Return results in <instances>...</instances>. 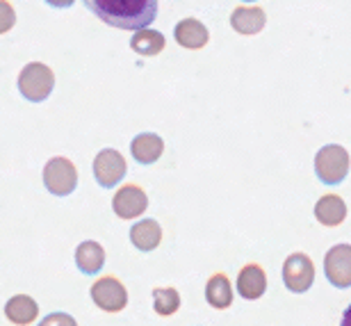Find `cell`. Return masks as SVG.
Returning a JSON list of instances; mask_svg holds the SVG:
<instances>
[{"label": "cell", "instance_id": "obj_16", "mask_svg": "<svg viewBox=\"0 0 351 326\" xmlns=\"http://www.w3.org/2000/svg\"><path fill=\"white\" fill-rule=\"evenodd\" d=\"M315 217L324 226H340L347 219V203L338 194H324L315 203Z\"/></svg>", "mask_w": 351, "mask_h": 326}, {"label": "cell", "instance_id": "obj_18", "mask_svg": "<svg viewBox=\"0 0 351 326\" xmlns=\"http://www.w3.org/2000/svg\"><path fill=\"white\" fill-rule=\"evenodd\" d=\"M206 301L217 310H226L233 303V286H230L226 274H215L210 276L206 283Z\"/></svg>", "mask_w": 351, "mask_h": 326}, {"label": "cell", "instance_id": "obj_1", "mask_svg": "<svg viewBox=\"0 0 351 326\" xmlns=\"http://www.w3.org/2000/svg\"><path fill=\"white\" fill-rule=\"evenodd\" d=\"M103 23L119 30H142L158 16V0H82Z\"/></svg>", "mask_w": 351, "mask_h": 326}, {"label": "cell", "instance_id": "obj_21", "mask_svg": "<svg viewBox=\"0 0 351 326\" xmlns=\"http://www.w3.org/2000/svg\"><path fill=\"white\" fill-rule=\"evenodd\" d=\"M3 10H5V21H3V25H0V32H7L14 25V12L7 0H3Z\"/></svg>", "mask_w": 351, "mask_h": 326}, {"label": "cell", "instance_id": "obj_17", "mask_svg": "<svg viewBox=\"0 0 351 326\" xmlns=\"http://www.w3.org/2000/svg\"><path fill=\"white\" fill-rule=\"evenodd\" d=\"M5 315H7V320H10L12 324L25 326V324H32L34 320H37L39 306H37V301H34L32 296L16 294V296H12V299L5 303Z\"/></svg>", "mask_w": 351, "mask_h": 326}, {"label": "cell", "instance_id": "obj_25", "mask_svg": "<svg viewBox=\"0 0 351 326\" xmlns=\"http://www.w3.org/2000/svg\"><path fill=\"white\" fill-rule=\"evenodd\" d=\"M242 3H256V0H242Z\"/></svg>", "mask_w": 351, "mask_h": 326}, {"label": "cell", "instance_id": "obj_23", "mask_svg": "<svg viewBox=\"0 0 351 326\" xmlns=\"http://www.w3.org/2000/svg\"><path fill=\"white\" fill-rule=\"evenodd\" d=\"M62 320H66V322H71V324H75V320H69V317H55V315H53V317H46V320H44V322H46V324H53V322H62Z\"/></svg>", "mask_w": 351, "mask_h": 326}, {"label": "cell", "instance_id": "obj_10", "mask_svg": "<svg viewBox=\"0 0 351 326\" xmlns=\"http://www.w3.org/2000/svg\"><path fill=\"white\" fill-rule=\"evenodd\" d=\"M267 290V274L261 265L251 262V265H244L237 274V294L242 299H249V301H256L261 299Z\"/></svg>", "mask_w": 351, "mask_h": 326}, {"label": "cell", "instance_id": "obj_7", "mask_svg": "<svg viewBox=\"0 0 351 326\" xmlns=\"http://www.w3.org/2000/svg\"><path fill=\"white\" fill-rule=\"evenodd\" d=\"M125 158L117 148H103L94 158V178L101 187L112 189L125 178Z\"/></svg>", "mask_w": 351, "mask_h": 326}, {"label": "cell", "instance_id": "obj_19", "mask_svg": "<svg viewBox=\"0 0 351 326\" xmlns=\"http://www.w3.org/2000/svg\"><path fill=\"white\" fill-rule=\"evenodd\" d=\"M165 34L158 30H151V27H142V30H135L130 39V48L142 58H153V55H160L165 51Z\"/></svg>", "mask_w": 351, "mask_h": 326}, {"label": "cell", "instance_id": "obj_14", "mask_svg": "<svg viewBox=\"0 0 351 326\" xmlns=\"http://www.w3.org/2000/svg\"><path fill=\"white\" fill-rule=\"evenodd\" d=\"M130 242L135 249L144 253L156 251L162 242V229L156 219H142V222L130 226Z\"/></svg>", "mask_w": 351, "mask_h": 326}, {"label": "cell", "instance_id": "obj_11", "mask_svg": "<svg viewBox=\"0 0 351 326\" xmlns=\"http://www.w3.org/2000/svg\"><path fill=\"white\" fill-rule=\"evenodd\" d=\"M130 153H132V158H135L137 165H144V167L156 165L165 153V141L156 132H142L132 139Z\"/></svg>", "mask_w": 351, "mask_h": 326}, {"label": "cell", "instance_id": "obj_13", "mask_svg": "<svg viewBox=\"0 0 351 326\" xmlns=\"http://www.w3.org/2000/svg\"><path fill=\"white\" fill-rule=\"evenodd\" d=\"M267 23V14L263 7H249V5H240L235 7L233 14H230V27L237 34H258Z\"/></svg>", "mask_w": 351, "mask_h": 326}, {"label": "cell", "instance_id": "obj_6", "mask_svg": "<svg viewBox=\"0 0 351 326\" xmlns=\"http://www.w3.org/2000/svg\"><path fill=\"white\" fill-rule=\"evenodd\" d=\"M283 283L292 294H304L315 283V265L306 253H290L283 262Z\"/></svg>", "mask_w": 351, "mask_h": 326}, {"label": "cell", "instance_id": "obj_20", "mask_svg": "<svg viewBox=\"0 0 351 326\" xmlns=\"http://www.w3.org/2000/svg\"><path fill=\"white\" fill-rule=\"evenodd\" d=\"M180 308V294L176 288H156L153 290V310L162 317H169L178 313Z\"/></svg>", "mask_w": 351, "mask_h": 326}, {"label": "cell", "instance_id": "obj_22", "mask_svg": "<svg viewBox=\"0 0 351 326\" xmlns=\"http://www.w3.org/2000/svg\"><path fill=\"white\" fill-rule=\"evenodd\" d=\"M51 7H58V10H64V7H71L73 0H46Z\"/></svg>", "mask_w": 351, "mask_h": 326}, {"label": "cell", "instance_id": "obj_24", "mask_svg": "<svg viewBox=\"0 0 351 326\" xmlns=\"http://www.w3.org/2000/svg\"><path fill=\"white\" fill-rule=\"evenodd\" d=\"M342 324H345V326L349 324V326H351V306L345 310V317H342Z\"/></svg>", "mask_w": 351, "mask_h": 326}, {"label": "cell", "instance_id": "obj_4", "mask_svg": "<svg viewBox=\"0 0 351 326\" xmlns=\"http://www.w3.org/2000/svg\"><path fill=\"white\" fill-rule=\"evenodd\" d=\"M89 294L91 301L103 313H121L128 306V290H125V286L117 276H101V279H96Z\"/></svg>", "mask_w": 351, "mask_h": 326}, {"label": "cell", "instance_id": "obj_5", "mask_svg": "<svg viewBox=\"0 0 351 326\" xmlns=\"http://www.w3.org/2000/svg\"><path fill=\"white\" fill-rule=\"evenodd\" d=\"M44 185L55 196H69L78 187V169L69 158H51L44 167Z\"/></svg>", "mask_w": 351, "mask_h": 326}, {"label": "cell", "instance_id": "obj_15", "mask_svg": "<svg viewBox=\"0 0 351 326\" xmlns=\"http://www.w3.org/2000/svg\"><path fill=\"white\" fill-rule=\"evenodd\" d=\"M105 265V249L94 240L78 244L75 249V267L80 269L85 276H96Z\"/></svg>", "mask_w": 351, "mask_h": 326}, {"label": "cell", "instance_id": "obj_12", "mask_svg": "<svg viewBox=\"0 0 351 326\" xmlns=\"http://www.w3.org/2000/svg\"><path fill=\"white\" fill-rule=\"evenodd\" d=\"M173 39L178 41V46L187 48V51H199V48H203L210 41V32L201 21L182 19L173 27Z\"/></svg>", "mask_w": 351, "mask_h": 326}, {"label": "cell", "instance_id": "obj_3", "mask_svg": "<svg viewBox=\"0 0 351 326\" xmlns=\"http://www.w3.org/2000/svg\"><path fill=\"white\" fill-rule=\"evenodd\" d=\"M315 174L324 185H340L349 174V153L340 144L322 146L315 155Z\"/></svg>", "mask_w": 351, "mask_h": 326}, {"label": "cell", "instance_id": "obj_2", "mask_svg": "<svg viewBox=\"0 0 351 326\" xmlns=\"http://www.w3.org/2000/svg\"><path fill=\"white\" fill-rule=\"evenodd\" d=\"M55 87V73L51 67L41 65V62H30L19 73V91L25 101L41 103L53 94Z\"/></svg>", "mask_w": 351, "mask_h": 326}, {"label": "cell", "instance_id": "obj_9", "mask_svg": "<svg viewBox=\"0 0 351 326\" xmlns=\"http://www.w3.org/2000/svg\"><path fill=\"white\" fill-rule=\"evenodd\" d=\"M146 208H149V196L139 185H123L119 192L112 198V210H114V215L119 219H125V222H130V219H137L142 217Z\"/></svg>", "mask_w": 351, "mask_h": 326}, {"label": "cell", "instance_id": "obj_8", "mask_svg": "<svg viewBox=\"0 0 351 326\" xmlns=\"http://www.w3.org/2000/svg\"><path fill=\"white\" fill-rule=\"evenodd\" d=\"M324 274L333 288H351V244H335L326 251Z\"/></svg>", "mask_w": 351, "mask_h": 326}]
</instances>
